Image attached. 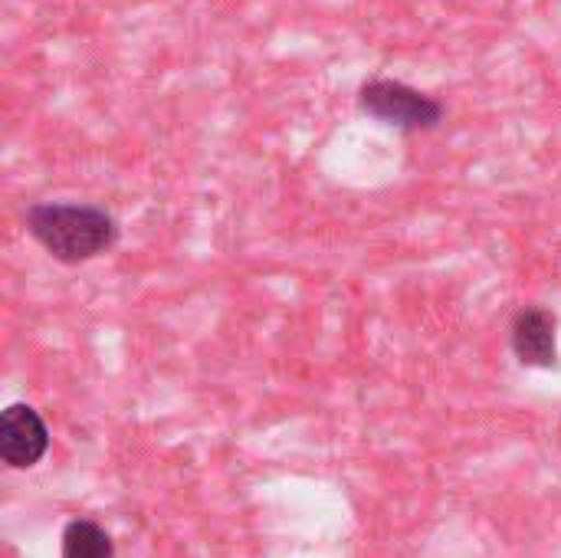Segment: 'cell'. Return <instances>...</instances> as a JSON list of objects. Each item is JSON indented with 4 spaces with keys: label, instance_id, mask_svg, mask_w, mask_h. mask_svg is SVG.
I'll return each mask as SVG.
<instances>
[{
    "label": "cell",
    "instance_id": "obj_5",
    "mask_svg": "<svg viewBox=\"0 0 561 558\" xmlns=\"http://www.w3.org/2000/svg\"><path fill=\"white\" fill-rule=\"evenodd\" d=\"M62 558H115V546L99 523L72 520L62 529Z\"/></svg>",
    "mask_w": 561,
    "mask_h": 558
},
{
    "label": "cell",
    "instance_id": "obj_4",
    "mask_svg": "<svg viewBox=\"0 0 561 558\" xmlns=\"http://www.w3.org/2000/svg\"><path fill=\"white\" fill-rule=\"evenodd\" d=\"M513 352L523 365L529 368H552L559 358V342H556V316L542 306H526L516 312L513 329H510Z\"/></svg>",
    "mask_w": 561,
    "mask_h": 558
},
{
    "label": "cell",
    "instance_id": "obj_1",
    "mask_svg": "<svg viewBox=\"0 0 561 558\" xmlns=\"http://www.w3.org/2000/svg\"><path fill=\"white\" fill-rule=\"evenodd\" d=\"M30 237L59 263H89L108 253L118 240V224L112 214L92 204H33L26 210Z\"/></svg>",
    "mask_w": 561,
    "mask_h": 558
},
{
    "label": "cell",
    "instance_id": "obj_3",
    "mask_svg": "<svg viewBox=\"0 0 561 558\" xmlns=\"http://www.w3.org/2000/svg\"><path fill=\"white\" fill-rule=\"evenodd\" d=\"M49 451V431L30 405H10L0 414V457L13 470H30Z\"/></svg>",
    "mask_w": 561,
    "mask_h": 558
},
{
    "label": "cell",
    "instance_id": "obj_2",
    "mask_svg": "<svg viewBox=\"0 0 561 558\" xmlns=\"http://www.w3.org/2000/svg\"><path fill=\"white\" fill-rule=\"evenodd\" d=\"M362 112L371 118L404 128V132H431L444 122V105L421 89H411L398 79H371L358 92Z\"/></svg>",
    "mask_w": 561,
    "mask_h": 558
}]
</instances>
